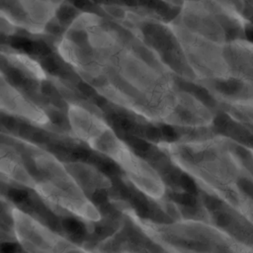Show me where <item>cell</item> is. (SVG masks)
Returning a JSON list of instances; mask_svg holds the SVG:
<instances>
[{
	"mask_svg": "<svg viewBox=\"0 0 253 253\" xmlns=\"http://www.w3.org/2000/svg\"><path fill=\"white\" fill-rule=\"evenodd\" d=\"M170 24L186 61L197 78L196 82L230 78L222 54V44L185 29L174 19Z\"/></svg>",
	"mask_w": 253,
	"mask_h": 253,
	"instance_id": "cell-4",
	"label": "cell"
},
{
	"mask_svg": "<svg viewBox=\"0 0 253 253\" xmlns=\"http://www.w3.org/2000/svg\"><path fill=\"white\" fill-rule=\"evenodd\" d=\"M0 252L1 253H17L18 246L13 242H5L0 244Z\"/></svg>",
	"mask_w": 253,
	"mask_h": 253,
	"instance_id": "cell-8",
	"label": "cell"
},
{
	"mask_svg": "<svg viewBox=\"0 0 253 253\" xmlns=\"http://www.w3.org/2000/svg\"><path fill=\"white\" fill-rule=\"evenodd\" d=\"M72 131L91 149L115 163L141 194L154 201L165 196L167 186L160 173L121 139L111 126L96 113L83 112L75 120Z\"/></svg>",
	"mask_w": 253,
	"mask_h": 253,
	"instance_id": "cell-3",
	"label": "cell"
},
{
	"mask_svg": "<svg viewBox=\"0 0 253 253\" xmlns=\"http://www.w3.org/2000/svg\"><path fill=\"white\" fill-rule=\"evenodd\" d=\"M252 42L245 38L229 40L222 43V54L229 76L252 83Z\"/></svg>",
	"mask_w": 253,
	"mask_h": 253,
	"instance_id": "cell-5",
	"label": "cell"
},
{
	"mask_svg": "<svg viewBox=\"0 0 253 253\" xmlns=\"http://www.w3.org/2000/svg\"><path fill=\"white\" fill-rule=\"evenodd\" d=\"M158 148L197 186L218 198L251 222V169L244 163L241 146L225 136L196 140L161 141Z\"/></svg>",
	"mask_w": 253,
	"mask_h": 253,
	"instance_id": "cell-2",
	"label": "cell"
},
{
	"mask_svg": "<svg viewBox=\"0 0 253 253\" xmlns=\"http://www.w3.org/2000/svg\"><path fill=\"white\" fill-rule=\"evenodd\" d=\"M56 51L83 83L110 103L164 124L174 113L177 77L120 22L80 12L62 33Z\"/></svg>",
	"mask_w": 253,
	"mask_h": 253,
	"instance_id": "cell-1",
	"label": "cell"
},
{
	"mask_svg": "<svg viewBox=\"0 0 253 253\" xmlns=\"http://www.w3.org/2000/svg\"><path fill=\"white\" fill-rule=\"evenodd\" d=\"M8 196L15 203H25L29 197V195L26 191L17 189V188L10 189L8 192Z\"/></svg>",
	"mask_w": 253,
	"mask_h": 253,
	"instance_id": "cell-7",
	"label": "cell"
},
{
	"mask_svg": "<svg viewBox=\"0 0 253 253\" xmlns=\"http://www.w3.org/2000/svg\"><path fill=\"white\" fill-rule=\"evenodd\" d=\"M155 244H157L162 251L165 253H209L207 251L197 249V248H192V247H187L183 245H179L173 242H170L168 240H165L157 235L154 234H146Z\"/></svg>",
	"mask_w": 253,
	"mask_h": 253,
	"instance_id": "cell-6",
	"label": "cell"
},
{
	"mask_svg": "<svg viewBox=\"0 0 253 253\" xmlns=\"http://www.w3.org/2000/svg\"><path fill=\"white\" fill-rule=\"evenodd\" d=\"M243 2H244L245 5L247 6V8L251 9V7H252V0H243Z\"/></svg>",
	"mask_w": 253,
	"mask_h": 253,
	"instance_id": "cell-9",
	"label": "cell"
}]
</instances>
